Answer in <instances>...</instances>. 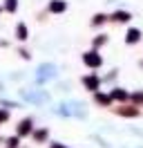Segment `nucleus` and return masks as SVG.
<instances>
[{
	"label": "nucleus",
	"instance_id": "39448f33",
	"mask_svg": "<svg viewBox=\"0 0 143 148\" xmlns=\"http://www.w3.org/2000/svg\"><path fill=\"white\" fill-rule=\"evenodd\" d=\"M94 101L98 103V106H112V101H114V97L112 94H103V92H94Z\"/></svg>",
	"mask_w": 143,
	"mask_h": 148
},
{
	"label": "nucleus",
	"instance_id": "9b49d317",
	"mask_svg": "<svg viewBox=\"0 0 143 148\" xmlns=\"http://www.w3.org/2000/svg\"><path fill=\"white\" fill-rule=\"evenodd\" d=\"M16 38L18 40H27V27L25 25H18L16 27Z\"/></svg>",
	"mask_w": 143,
	"mask_h": 148
},
{
	"label": "nucleus",
	"instance_id": "f257e3e1",
	"mask_svg": "<svg viewBox=\"0 0 143 148\" xmlns=\"http://www.w3.org/2000/svg\"><path fill=\"white\" fill-rule=\"evenodd\" d=\"M31 132H34V121L27 117V119H22L20 123H18L16 135H18V137H27V135H31Z\"/></svg>",
	"mask_w": 143,
	"mask_h": 148
},
{
	"label": "nucleus",
	"instance_id": "6e6552de",
	"mask_svg": "<svg viewBox=\"0 0 143 148\" xmlns=\"http://www.w3.org/2000/svg\"><path fill=\"white\" fill-rule=\"evenodd\" d=\"M112 20H114V23H127V20H130V14H127V11H114V14H112Z\"/></svg>",
	"mask_w": 143,
	"mask_h": 148
},
{
	"label": "nucleus",
	"instance_id": "4468645a",
	"mask_svg": "<svg viewBox=\"0 0 143 148\" xmlns=\"http://www.w3.org/2000/svg\"><path fill=\"white\" fill-rule=\"evenodd\" d=\"M105 20H107V16H103V14H98V16H94V18H92V25H103Z\"/></svg>",
	"mask_w": 143,
	"mask_h": 148
},
{
	"label": "nucleus",
	"instance_id": "423d86ee",
	"mask_svg": "<svg viewBox=\"0 0 143 148\" xmlns=\"http://www.w3.org/2000/svg\"><path fill=\"white\" fill-rule=\"evenodd\" d=\"M139 38H141V32H139V29H130V32L125 34V43L134 45V43H139Z\"/></svg>",
	"mask_w": 143,
	"mask_h": 148
},
{
	"label": "nucleus",
	"instance_id": "1a4fd4ad",
	"mask_svg": "<svg viewBox=\"0 0 143 148\" xmlns=\"http://www.w3.org/2000/svg\"><path fill=\"white\" fill-rule=\"evenodd\" d=\"M112 97H114L116 101H127V99H130V94L125 92V90H121V88H116V90H112Z\"/></svg>",
	"mask_w": 143,
	"mask_h": 148
},
{
	"label": "nucleus",
	"instance_id": "ddd939ff",
	"mask_svg": "<svg viewBox=\"0 0 143 148\" xmlns=\"http://www.w3.org/2000/svg\"><path fill=\"white\" fill-rule=\"evenodd\" d=\"M18 144H20V137H18V135L7 139V148H18Z\"/></svg>",
	"mask_w": 143,
	"mask_h": 148
},
{
	"label": "nucleus",
	"instance_id": "a211bd4d",
	"mask_svg": "<svg viewBox=\"0 0 143 148\" xmlns=\"http://www.w3.org/2000/svg\"><path fill=\"white\" fill-rule=\"evenodd\" d=\"M49 148H65V146H63V144H52Z\"/></svg>",
	"mask_w": 143,
	"mask_h": 148
},
{
	"label": "nucleus",
	"instance_id": "f03ea898",
	"mask_svg": "<svg viewBox=\"0 0 143 148\" xmlns=\"http://www.w3.org/2000/svg\"><path fill=\"white\" fill-rule=\"evenodd\" d=\"M83 63L87 65V67H94V70H96V67H101L103 58H101L96 52H85V54H83Z\"/></svg>",
	"mask_w": 143,
	"mask_h": 148
},
{
	"label": "nucleus",
	"instance_id": "0eeeda50",
	"mask_svg": "<svg viewBox=\"0 0 143 148\" xmlns=\"http://www.w3.org/2000/svg\"><path fill=\"white\" fill-rule=\"evenodd\" d=\"M31 137H34V141H47L49 132H47V128H40V130H34Z\"/></svg>",
	"mask_w": 143,
	"mask_h": 148
},
{
	"label": "nucleus",
	"instance_id": "dca6fc26",
	"mask_svg": "<svg viewBox=\"0 0 143 148\" xmlns=\"http://www.w3.org/2000/svg\"><path fill=\"white\" fill-rule=\"evenodd\" d=\"M105 38H107V36H96V40H94V45H96V47H101L103 43H105Z\"/></svg>",
	"mask_w": 143,
	"mask_h": 148
},
{
	"label": "nucleus",
	"instance_id": "2eb2a0df",
	"mask_svg": "<svg viewBox=\"0 0 143 148\" xmlns=\"http://www.w3.org/2000/svg\"><path fill=\"white\" fill-rule=\"evenodd\" d=\"M9 121V110H0V123Z\"/></svg>",
	"mask_w": 143,
	"mask_h": 148
},
{
	"label": "nucleus",
	"instance_id": "f3484780",
	"mask_svg": "<svg viewBox=\"0 0 143 148\" xmlns=\"http://www.w3.org/2000/svg\"><path fill=\"white\" fill-rule=\"evenodd\" d=\"M134 101H136V103H141V106H143V92H136V94H134Z\"/></svg>",
	"mask_w": 143,
	"mask_h": 148
},
{
	"label": "nucleus",
	"instance_id": "9d476101",
	"mask_svg": "<svg viewBox=\"0 0 143 148\" xmlns=\"http://www.w3.org/2000/svg\"><path fill=\"white\" fill-rule=\"evenodd\" d=\"M49 11H54V14H61V11H65V2H63V0H52Z\"/></svg>",
	"mask_w": 143,
	"mask_h": 148
},
{
	"label": "nucleus",
	"instance_id": "7ed1b4c3",
	"mask_svg": "<svg viewBox=\"0 0 143 148\" xmlns=\"http://www.w3.org/2000/svg\"><path fill=\"white\" fill-rule=\"evenodd\" d=\"M116 114H121V117H139L141 110L136 106H121V108H116Z\"/></svg>",
	"mask_w": 143,
	"mask_h": 148
},
{
	"label": "nucleus",
	"instance_id": "f8f14e48",
	"mask_svg": "<svg viewBox=\"0 0 143 148\" xmlns=\"http://www.w3.org/2000/svg\"><path fill=\"white\" fill-rule=\"evenodd\" d=\"M5 9L7 11H16L18 9V0H5Z\"/></svg>",
	"mask_w": 143,
	"mask_h": 148
},
{
	"label": "nucleus",
	"instance_id": "20e7f679",
	"mask_svg": "<svg viewBox=\"0 0 143 148\" xmlns=\"http://www.w3.org/2000/svg\"><path fill=\"white\" fill-rule=\"evenodd\" d=\"M83 85H85L87 90H92V92H96L98 85H101V79H98L96 74H89V76H85V79H83Z\"/></svg>",
	"mask_w": 143,
	"mask_h": 148
},
{
	"label": "nucleus",
	"instance_id": "6ab92c4d",
	"mask_svg": "<svg viewBox=\"0 0 143 148\" xmlns=\"http://www.w3.org/2000/svg\"><path fill=\"white\" fill-rule=\"evenodd\" d=\"M0 11H2V7H0Z\"/></svg>",
	"mask_w": 143,
	"mask_h": 148
}]
</instances>
